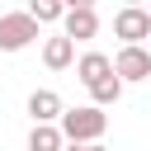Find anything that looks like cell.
Segmentation results:
<instances>
[{
    "mask_svg": "<svg viewBox=\"0 0 151 151\" xmlns=\"http://www.w3.org/2000/svg\"><path fill=\"white\" fill-rule=\"evenodd\" d=\"M90 151H109V146H104V142H94V146H90Z\"/></svg>",
    "mask_w": 151,
    "mask_h": 151,
    "instance_id": "4fadbf2b",
    "label": "cell"
},
{
    "mask_svg": "<svg viewBox=\"0 0 151 151\" xmlns=\"http://www.w3.org/2000/svg\"><path fill=\"white\" fill-rule=\"evenodd\" d=\"M61 146H66V137H61L57 123H38L28 132V151H61Z\"/></svg>",
    "mask_w": 151,
    "mask_h": 151,
    "instance_id": "9c48e42d",
    "label": "cell"
},
{
    "mask_svg": "<svg viewBox=\"0 0 151 151\" xmlns=\"http://www.w3.org/2000/svg\"><path fill=\"white\" fill-rule=\"evenodd\" d=\"M113 76V61L104 57V52H80L76 57V80L85 85V90H94L99 80H109Z\"/></svg>",
    "mask_w": 151,
    "mask_h": 151,
    "instance_id": "8992f818",
    "label": "cell"
},
{
    "mask_svg": "<svg viewBox=\"0 0 151 151\" xmlns=\"http://www.w3.org/2000/svg\"><path fill=\"white\" fill-rule=\"evenodd\" d=\"M99 33V14H94V5H66V14H61V38H71V42H90Z\"/></svg>",
    "mask_w": 151,
    "mask_h": 151,
    "instance_id": "5b68a950",
    "label": "cell"
},
{
    "mask_svg": "<svg viewBox=\"0 0 151 151\" xmlns=\"http://www.w3.org/2000/svg\"><path fill=\"white\" fill-rule=\"evenodd\" d=\"M109 61H113V76H118L123 85L151 80V52H146V47H118Z\"/></svg>",
    "mask_w": 151,
    "mask_h": 151,
    "instance_id": "277c9868",
    "label": "cell"
},
{
    "mask_svg": "<svg viewBox=\"0 0 151 151\" xmlns=\"http://www.w3.org/2000/svg\"><path fill=\"white\" fill-rule=\"evenodd\" d=\"M61 151H90V146H71V142H66V146H61Z\"/></svg>",
    "mask_w": 151,
    "mask_h": 151,
    "instance_id": "7c38bea8",
    "label": "cell"
},
{
    "mask_svg": "<svg viewBox=\"0 0 151 151\" xmlns=\"http://www.w3.org/2000/svg\"><path fill=\"white\" fill-rule=\"evenodd\" d=\"M28 113H33V127H38V123H61L66 104H61L57 90H33V94H28Z\"/></svg>",
    "mask_w": 151,
    "mask_h": 151,
    "instance_id": "52a82bcc",
    "label": "cell"
},
{
    "mask_svg": "<svg viewBox=\"0 0 151 151\" xmlns=\"http://www.w3.org/2000/svg\"><path fill=\"white\" fill-rule=\"evenodd\" d=\"M146 14H151V9H146Z\"/></svg>",
    "mask_w": 151,
    "mask_h": 151,
    "instance_id": "5bb4252c",
    "label": "cell"
},
{
    "mask_svg": "<svg viewBox=\"0 0 151 151\" xmlns=\"http://www.w3.org/2000/svg\"><path fill=\"white\" fill-rule=\"evenodd\" d=\"M90 99H94V109H109V104H118V99H123V80H118V76L99 80V85L90 90Z\"/></svg>",
    "mask_w": 151,
    "mask_h": 151,
    "instance_id": "8fae6325",
    "label": "cell"
},
{
    "mask_svg": "<svg viewBox=\"0 0 151 151\" xmlns=\"http://www.w3.org/2000/svg\"><path fill=\"white\" fill-rule=\"evenodd\" d=\"M42 66H47V71H66V66H76V42L61 38V33L47 38V42H42Z\"/></svg>",
    "mask_w": 151,
    "mask_h": 151,
    "instance_id": "ba28073f",
    "label": "cell"
},
{
    "mask_svg": "<svg viewBox=\"0 0 151 151\" xmlns=\"http://www.w3.org/2000/svg\"><path fill=\"white\" fill-rule=\"evenodd\" d=\"M57 127H61V137H66L71 146H94V142L109 132V113L94 109V104H80V109H66Z\"/></svg>",
    "mask_w": 151,
    "mask_h": 151,
    "instance_id": "6da1fadb",
    "label": "cell"
},
{
    "mask_svg": "<svg viewBox=\"0 0 151 151\" xmlns=\"http://www.w3.org/2000/svg\"><path fill=\"white\" fill-rule=\"evenodd\" d=\"M33 38H38V24H33L24 9L0 14V52H24Z\"/></svg>",
    "mask_w": 151,
    "mask_h": 151,
    "instance_id": "3957f363",
    "label": "cell"
},
{
    "mask_svg": "<svg viewBox=\"0 0 151 151\" xmlns=\"http://www.w3.org/2000/svg\"><path fill=\"white\" fill-rule=\"evenodd\" d=\"M113 38H123V47H142V38H151V14L142 5H123L113 14Z\"/></svg>",
    "mask_w": 151,
    "mask_h": 151,
    "instance_id": "7a4b0ae2",
    "label": "cell"
},
{
    "mask_svg": "<svg viewBox=\"0 0 151 151\" xmlns=\"http://www.w3.org/2000/svg\"><path fill=\"white\" fill-rule=\"evenodd\" d=\"M24 14H28V19H33L38 28H42V24H57V19L66 14V5H61V0H33V5L24 9Z\"/></svg>",
    "mask_w": 151,
    "mask_h": 151,
    "instance_id": "30bf717a",
    "label": "cell"
}]
</instances>
